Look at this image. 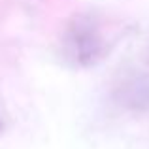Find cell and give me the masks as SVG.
I'll list each match as a JSON object with an SVG mask.
<instances>
[{
    "mask_svg": "<svg viewBox=\"0 0 149 149\" xmlns=\"http://www.w3.org/2000/svg\"><path fill=\"white\" fill-rule=\"evenodd\" d=\"M106 51L108 44L95 15H76L62 32V55L72 66L89 68L104 57Z\"/></svg>",
    "mask_w": 149,
    "mask_h": 149,
    "instance_id": "obj_1",
    "label": "cell"
},
{
    "mask_svg": "<svg viewBox=\"0 0 149 149\" xmlns=\"http://www.w3.org/2000/svg\"><path fill=\"white\" fill-rule=\"evenodd\" d=\"M117 96L127 108L147 109L149 108V76L132 74L117 89Z\"/></svg>",
    "mask_w": 149,
    "mask_h": 149,
    "instance_id": "obj_2",
    "label": "cell"
},
{
    "mask_svg": "<svg viewBox=\"0 0 149 149\" xmlns=\"http://www.w3.org/2000/svg\"><path fill=\"white\" fill-rule=\"evenodd\" d=\"M2 128H4V123H2V119H0V132H2Z\"/></svg>",
    "mask_w": 149,
    "mask_h": 149,
    "instance_id": "obj_3",
    "label": "cell"
}]
</instances>
